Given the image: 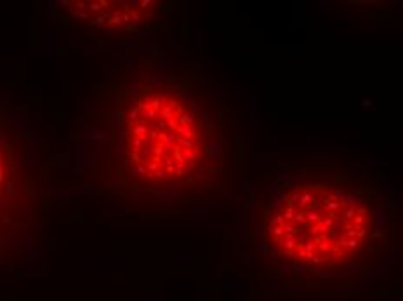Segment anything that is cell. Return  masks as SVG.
<instances>
[{"label": "cell", "instance_id": "277c9868", "mask_svg": "<svg viewBox=\"0 0 403 301\" xmlns=\"http://www.w3.org/2000/svg\"><path fill=\"white\" fill-rule=\"evenodd\" d=\"M61 9L76 23L99 28L104 32L137 30L156 23L158 16L167 11L163 2L134 0V2H110V0H85V2H59Z\"/></svg>", "mask_w": 403, "mask_h": 301}, {"label": "cell", "instance_id": "7a4b0ae2", "mask_svg": "<svg viewBox=\"0 0 403 301\" xmlns=\"http://www.w3.org/2000/svg\"><path fill=\"white\" fill-rule=\"evenodd\" d=\"M396 186L368 160L280 162L248 186V256L285 287L360 289L394 259Z\"/></svg>", "mask_w": 403, "mask_h": 301}, {"label": "cell", "instance_id": "6da1fadb", "mask_svg": "<svg viewBox=\"0 0 403 301\" xmlns=\"http://www.w3.org/2000/svg\"><path fill=\"white\" fill-rule=\"evenodd\" d=\"M242 113L219 78L174 42L125 65L106 132V186L143 218L172 219L229 197Z\"/></svg>", "mask_w": 403, "mask_h": 301}, {"label": "cell", "instance_id": "3957f363", "mask_svg": "<svg viewBox=\"0 0 403 301\" xmlns=\"http://www.w3.org/2000/svg\"><path fill=\"white\" fill-rule=\"evenodd\" d=\"M47 212L33 134L0 103V258L30 253L47 228Z\"/></svg>", "mask_w": 403, "mask_h": 301}]
</instances>
